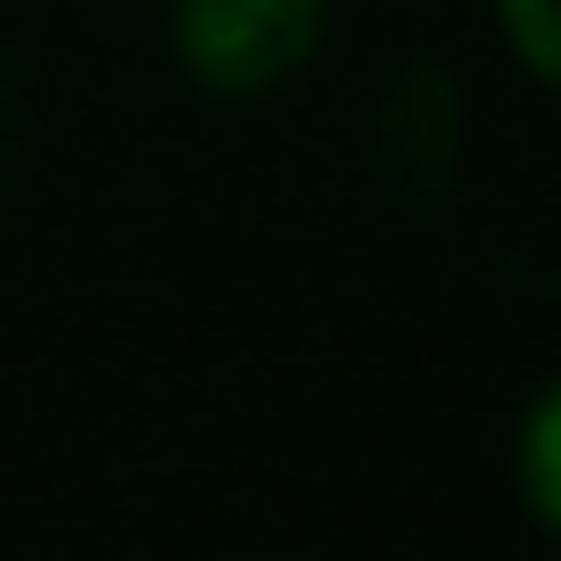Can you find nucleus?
<instances>
[{"instance_id":"3","label":"nucleus","mask_w":561,"mask_h":561,"mask_svg":"<svg viewBox=\"0 0 561 561\" xmlns=\"http://www.w3.org/2000/svg\"><path fill=\"white\" fill-rule=\"evenodd\" d=\"M495 34H504L512 67L561 100V0H495Z\"/></svg>"},{"instance_id":"1","label":"nucleus","mask_w":561,"mask_h":561,"mask_svg":"<svg viewBox=\"0 0 561 561\" xmlns=\"http://www.w3.org/2000/svg\"><path fill=\"white\" fill-rule=\"evenodd\" d=\"M339 0H165V50L207 100H273L331 42Z\"/></svg>"},{"instance_id":"2","label":"nucleus","mask_w":561,"mask_h":561,"mask_svg":"<svg viewBox=\"0 0 561 561\" xmlns=\"http://www.w3.org/2000/svg\"><path fill=\"white\" fill-rule=\"evenodd\" d=\"M512 488H520L528 520L561 545V371L520 404V430H512Z\"/></svg>"}]
</instances>
